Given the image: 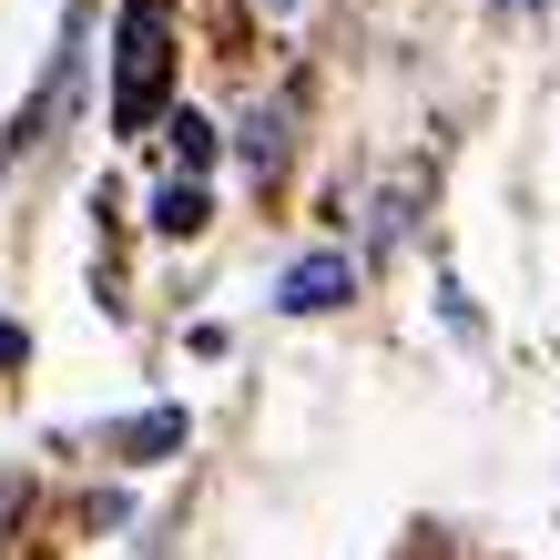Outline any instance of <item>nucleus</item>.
Segmentation results:
<instances>
[{"mask_svg": "<svg viewBox=\"0 0 560 560\" xmlns=\"http://www.w3.org/2000/svg\"><path fill=\"white\" fill-rule=\"evenodd\" d=\"M163 0H133L122 11V122H143L153 113V72H163Z\"/></svg>", "mask_w": 560, "mask_h": 560, "instance_id": "f257e3e1", "label": "nucleus"}, {"mask_svg": "<svg viewBox=\"0 0 560 560\" xmlns=\"http://www.w3.org/2000/svg\"><path fill=\"white\" fill-rule=\"evenodd\" d=\"M347 285H357V266H347V255H306V266L285 276V316H326Z\"/></svg>", "mask_w": 560, "mask_h": 560, "instance_id": "f03ea898", "label": "nucleus"}, {"mask_svg": "<svg viewBox=\"0 0 560 560\" xmlns=\"http://www.w3.org/2000/svg\"><path fill=\"white\" fill-rule=\"evenodd\" d=\"M153 224H163V235H194V224H205V194H194V184H174V194H163V214H153Z\"/></svg>", "mask_w": 560, "mask_h": 560, "instance_id": "7ed1b4c3", "label": "nucleus"}]
</instances>
